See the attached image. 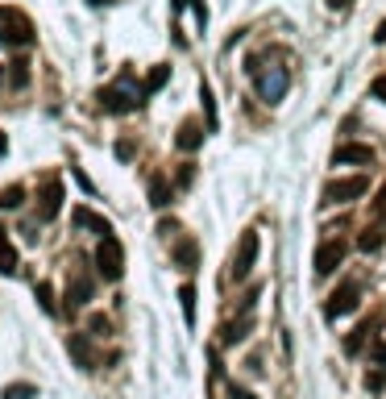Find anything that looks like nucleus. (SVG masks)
<instances>
[{
    "mask_svg": "<svg viewBox=\"0 0 386 399\" xmlns=\"http://www.w3.org/2000/svg\"><path fill=\"white\" fill-rule=\"evenodd\" d=\"M96 270H100V279H108V283L121 279V270H125V250H121L117 237H100V246H96Z\"/></svg>",
    "mask_w": 386,
    "mask_h": 399,
    "instance_id": "1",
    "label": "nucleus"
},
{
    "mask_svg": "<svg viewBox=\"0 0 386 399\" xmlns=\"http://www.w3.org/2000/svg\"><path fill=\"white\" fill-rule=\"evenodd\" d=\"M287 67H262L254 75V88H257V96L266 100V104H278L283 96H287Z\"/></svg>",
    "mask_w": 386,
    "mask_h": 399,
    "instance_id": "2",
    "label": "nucleus"
},
{
    "mask_svg": "<svg viewBox=\"0 0 386 399\" xmlns=\"http://www.w3.org/2000/svg\"><path fill=\"white\" fill-rule=\"evenodd\" d=\"M370 191V179L366 175H349V179H328L324 183V204H349L357 196Z\"/></svg>",
    "mask_w": 386,
    "mask_h": 399,
    "instance_id": "3",
    "label": "nucleus"
},
{
    "mask_svg": "<svg viewBox=\"0 0 386 399\" xmlns=\"http://www.w3.org/2000/svg\"><path fill=\"white\" fill-rule=\"evenodd\" d=\"M141 104V91L133 88V84H117V88H100V108L104 113H129V108H137Z\"/></svg>",
    "mask_w": 386,
    "mask_h": 399,
    "instance_id": "4",
    "label": "nucleus"
},
{
    "mask_svg": "<svg viewBox=\"0 0 386 399\" xmlns=\"http://www.w3.org/2000/svg\"><path fill=\"white\" fill-rule=\"evenodd\" d=\"M254 258H257V233H241V246H237V254H233V266H229V279H237V283H245L250 279V270H254Z\"/></svg>",
    "mask_w": 386,
    "mask_h": 399,
    "instance_id": "5",
    "label": "nucleus"
},
{
    "mask_svg": "<svg viewBox=\"0 0 386 399\" xmlns=\"http://www.w3.org/2000/svg\"><path fill=\"white\" fill-rule=\"evenodd\" d=\"M357 304H361V287H357V283H341V287L333 291V300L324 304V316H328V320H341V316H349Z\"/></svg>",
    "mask_w": 386,
    "mask_h": 399,
    "instance_id": "6",
    "label": "nucleus"
},
{
    "mask_svg": "<svg viewBox=\"0 0 386 399\" xmlns=\"http://www.w3.org/2000/svg\"><path fill=\"white\" fill-rule=\"evenodd\" d=\"M58 208H63V183L54 175H46L42 187H38V217H42V221H54Z\"/></svg>",
    "mask_w": 386,
    "mask_h": 399,
    "instance_id": "7",
    "label": "nucleus"
},
{
    "mask_svg": "<svg viewBox=\"0 0 386 399\" xmlns=\"http://www.w3.org/2000/svg\"><path fill=\"white\" fill-rule=\"evenodd\" d=\"M345 250H349V246H345L341 237L324 241V246L316 250V274H333V270H337V266L345 262Z\"/></svg>",
    "mask_w": 386,
    "mask_h": 399,
    "instance_id": "8",
    "label": "nucleus"
},
{
    "mask_svg": "<svg viewBox=\"0 0 386 399\" xmlns=\"http://www.w3.org/2000/svg\"><path fill=\"white\" fill-rule=\"evenodd\" d=\"M370 163H374V150L361 146V141H349L333 154V167H370Z\"/></svg>",
    "mask_w": 386,
    "mask_h": 399,
    "instance_id": "9",
    "label": "nucleus"
},
{
    "mask_svg": "<svg viewBox=\"0 0 386 399\" xmlns=\"http://www.w3.org/2000/svg\"><path fill=\"white\" fill-rule=\"evenodd\" d=\"M250 329H254V312H237V316L224 324V333H220V346H241Z\"/></svg>",
    "mask_w": 386,
    "mask_h": 399,
    "instance_id": "10",
    "label": "nucleus"
},
{
    "mask_svg": "<svg viewBox=\"0 0 386 399\" xmlns=\"http://www.w3.org/2000/svg\"><path fill=\"white\" fill-rule=\"evenodd\" d=\"M174 146H179V150H183V154H195V150H200V146H204V125H200V121H191V117H187V121H183V125H179V133H174Z\"/></svg>",
    "mask_w": 386,
    "mask_h": 399,
    "instance_id": "11",
    "label": "nucleus"
},
{
    "mask_svg": "<svg viewBox=\"0 0 386 399\" xmlns=\"http://www.w3.org/2000/svg\"><path fill=\"white\" fill-rule=\"evenodd\" d=\"M87 300H91V279H84V274H71V287H67V312L84 308Z\"/></svg>",
    "mask_w": 386,
    "mask_h": 399,
    "instance_id": "12",
    "label": "nucleus"
},
{
    "mask_svg": "<svg viewBox=\"0 0 386 399\" xmlns=\"http://www.w3.org/2000/svg\"><path fill=\"white\" fill-rule=\"evenodd\" d=\"M75 229H91L100 237H112V224L104 221L100 213H91V208H75Z\"/></svg>",
    "mask_w": 386,
    "mask_h": 399,
    "instance_id": "13",
    "label": "nucleus"
},
{
    "mask_svg": "<svg viewBox=\"0 0 386 399\" xmlns=\"http://www.w3.org/2000/svg\"><path fill=\"white\" fill-rule=\"evenodd\" d=\"M67 350H71V357H75V366H79V370H91V366H96V354H91V346H87L79 333H71V337H67Z\"/></svg>",
    "mask_w": 386,
    "mask_h": 399,
    "instance_id": "14",
    "label": "nucleus"
},
{
    "mask_svg": "<svg viewBox=\"0 0 386 399\" xmlns=\"http://www.w3.org/2000/svg\"><path fill=\"white\" fill-rule=\"evenodd\" d=\"M200 100H204V129H220V117H216V96H212V84H208V80L200 84Z\"/></svg>",
    "mask_w": 386,
    "mask_h": 399,
    "instance_id": "15",
    "label": "nucleus"
},
{
    "mask_svg": "<svg viewBox=\"0 0 386 399\" xmlns=\"http://www.w3.org/2000/svg\"><path fill=\"white\" fill-rule=\"evenodd\" d=\"M150 204H154V208H171L174 204V191H171V183H167L162 175L150 183Z\"/></svg>",
    "mask_w": 386,
    "mask_h": 399,
    "instance_id": "16",
    "label": "nucleus"
},
{
    "mask_svg": "<svg viewBox=\"0 0 386 399\" xmlns=\"http://www.w3.org/2000/svg\"><path fill=\"white\" fill-rule=\"evenodd\" d=\"M0 274H17V250H13L4 224H0Z\"/></svg>",
    "mask_w": 386,
    "mask_h": 399,
    "instance_id": "17",
    "label": "nucleus"
},
{
    "mask_svg": "<svg viewBox=\"0 0 386 399\" xmlns=\"http://www.w3.org/2000/svg\"><path fill=\"white\" fill-rule=\"evenodd\" d=\"M174 262L183 266V270H195V262H200V246H195V241H179V246H174Z\"/></svg>",
    "mask_w": 386,
    "mask_h": 399,
    "instance_id": "18",
    "label": "nucleus"
},
{
    "mask_svg": "<svg viewBox=\"0 0 386 399\" xmlns=\"http://www.w3.org/2000/svg\"><path fill=\"white\" fill-rule=\"evenodd\" d=\"M382 229H378V224H370V229H361V237H357V250H361V254H374V250H378V246H382Z\"/></svg>",
    "mask_w": 386,
    "mask_h": 399,
    "instance_id": "19",
    "label": "nucleus"
},
{
    "mask_svg": "<svg viewBox=\"0 0 386 399\" xmlns=\"http://www.w3.org/2000/svg\"><path fill=\"white\" fill-rule=\"evenodd\" d=\"M370 333H374V320H370V324H361V329H357L353 337H345V350H349V354H361V350H366V337H370Z\"/></svg>",
    "mask_w": 386,
    "mask_h": 399,
    "instance_id": "20",
    "label": "nucleus"
},
{
    "mask_svg": "<svg viewBox=\"0 0 386 399\" xmlns=\"http://www.w3.org/2000/svg\"><path fill=\"white\" fill-rule=\"evenodd\" d=\"M21 204H25V187L21 183H13V187L0 191V208H21Z\"/></svg>",
    "mask_w": 386,
    "mask_h": 399,
    "instance_id": "21",
    "label": "nucleus"
},
{
    "mask_svg": "<svg viewBox=\"0 0 386 399\" xmlns=\"http://www.w3.org/2000/svg\"><path fill=\"white\" fill-rule=\"evenodd\" d=\"M179 300H183V316H187V324H195V287L183 283V287H179Z\"/></svg>",
    "mask_w": 386,
    "mask_h": 399,
    "instance_id": "22",
    "label": "nucleus"
},
{
    "mask_svg": "<svg viewBox=\"0 0 386 399\" xmlns=\"http://www.w3.org/2000/svg\"><path fill=\"white\" fill-rule=\"evenodd\" d=\"M34 296H38L42 312H50V316H54V312H63L58 304H54V287H50V283H38V287H34Z\"/></svg>",
    "mask_w": 386,
    "mask_h": 399,
    "instance_id": "23",
    "label": "nucleus"
},
{
    "mask_svg": "<svg viewBox=\"0 0 386 399\" xmlns=\"http://www.w3.org/2000/svg\"><path fill=\"white\" fill-rule=\"evenodd\" d=\"M167 80H171V67H167V63H158V67H154V71L146 75V91H158L162 84H167Z\"/></svg>",
    "mask_w": 386,
    "mask_h": 399,
    "instance_id": "24",
    "label": "nucleus"
},
{
    "mask_svg": "<svg viewBox=\"0 0 386 399\" xmlns=\"http://www.w3.org/2000/svg\"><path fill=\"white\" fill-rule=\"evenodd\" d=\"M8 84H17V88L30 84V67H25V58H21V63H8Z\"/></svg>",
    "mask_w": 386,
    "mask_h": 399,
    "instance_id": "25",
    "label": "nucleus"
},
{
    "mask_svg": "<svg viewBox=\"0 0 386 399\" xmlns=\"http://www.w3.org/2000/svg\"><path fill=\"white\" fill-rule=\"evenodd\" d=\"M87 324H91V333H96V337H108V333H112V324H108V316H104V312H91V316H87Z\"/></svg>",
    "mask_w": 386,
    "mask_h": 399,
    "instance_id": "26",
    "label": "nucleus"
},
{
    "mask_svg": "<svg viewBox=\"0 0 386 399\" xmlns=\"http://www.w3.org/2000/svg\"><path fill=\"white\" fill-rule=\"evenodd\" d=\"M30 395H34L30 383H13V387H4V399H30Z\"/></svg>",
    "mask_w": 386,
    "mask_h": 399,
    "instance_id": "27",
    "label": "nucleus"
},
{
    "mask_svg": "<svg viewBox=\"0 0 386 399\" xmlns=\"http://www.w3.org/2000/svg\"><path fill=\"white\" fill-rule=\"evenodd\" d=\"M386 387V374L382 370H370V374H366V391H382Z\"/></svg>",
    "mask_w": 386,
    "mask_h": 399,
    "instance_id": "28",
    "label": "nucleus"
},
{
    "mask_svg": "<svg viewBox=\"0 0 386 399\" xmlns=\"http://www.w3.org/2000/svg\"><path fill=\"white\" fill-rule=\"evenodd\" d=\"M229 399H257V395L245 391V387H237V383H229Z\"/></svg>",
    "mask_w": 386,
    "mask_h": 399,
    "instance_id": "29",
    "label": "nucleus"
},
{
    "mask_svg": "<svg viewBox=\"0 0 386 399\" xmlns=\"http://www.w3.org/2000/svg\"><path fill=\"white\" fill-rule=\"evenodd\" d=\"M374 217H386V183L378 187V200H374Z\"/></svg>",
    "mask_w": 386,
    "mask_h": 399,
    "instance_id": "30",
    "label": "nucleus"
},
{
    "mask_svg": "<svg viewBox=\"0 0 386 399\" xmlns=\"http://www.w3.org/2000/svg\"><path fill=\"white\" fill-rule=\"evenodd\" d=\"M191 179H195V171H191V163H187V167H179V187H191Z\"/></svg>",
    "mask_w": 386,
    "mask_h": 399,
    "instance_id": "31",
    "label": "nucleus"
},
{
    "mask_svg": "<svg viewBox=\"0 0 386 399\" xmlns=\"http://www.w3.org/2000/svg\"><path fill=\"white\" fill-rule=\"evenodd\" d=\"M133 150H137L133 141H117V158H133Z\"/></svg>",
    "mask_w": 386,
    "mask_h": 399,
    "instance_id": "32",
    "label": "nucleus"
},
{
    "mask_svg": "<svg viewBox=\"0 0 386 399\" xmlns=\"http://www.w3.org/2000/svg\"><path fill=\"white\" fill-rule=\"evenodd\" d=\"M370 91H374V96H378V100L386 104V75H378V80H374V88H370Z\"/></svg>",
    "mask_w": 386,
    "mask_h": 399,
    "instance_id": "33",
    "label": "nucleus"
},
{
    "mask_svg": "<svg viewBox=\"0 0 386 399\" xmlns=\"http://www.w3.org/2000/svg\"><path fill=\"white\" fill-rule=\"evenodd\" d=\"M349 4H353V0H328V8H337V13H341V8H349Z\"/></svg>",
    "mask_w": 386,
    "mask_h": 399,
    "instance_id": "34",
    "label": "nucleus"
},
{
    "mask_svg": "<svg viewBox=\"0 0 386 399\" xmlns=\"http://www.w3.org/2000/svg\"><path fill=\"white\" fill-rule=\"evenodd\" d=\"M183 4H195V8H200V0H174V8H183ZM200 13H204V8H200Z\"/></svg>",
    "mask_w": 386,
    "mask_h": 399,
    "instance_id": "35",
    "label": "nucleus"
},
{
    "mask_svg": "<svg viewBox=\"0 0 386 399\" xmlns=\"http://www.w3.org/2000/svg\"><path fill=\"white\" fill-rule=\"evenodd\" d=\"M0 154H8V137L4 133H0Z\"/></svg>",
    "mask_w": 386,
    "mask_h": 399,
    "instance_id": "36",
    "label": "nucleus"
},
{
    "mask_svg": "<svg viewBox=\"0 0 386 399\" xmlns=\"http://www.w3.org/2000/svg\"><path fill=\"white\" fill-rule=\"evenodd\" d=\"M96 4H108V0H96Z\"/></svg>",
    "mask_w": 386,
    "mask_h": 399,
    "instance_id": "37",
    "label": "nucleus"
}]
</instances>
